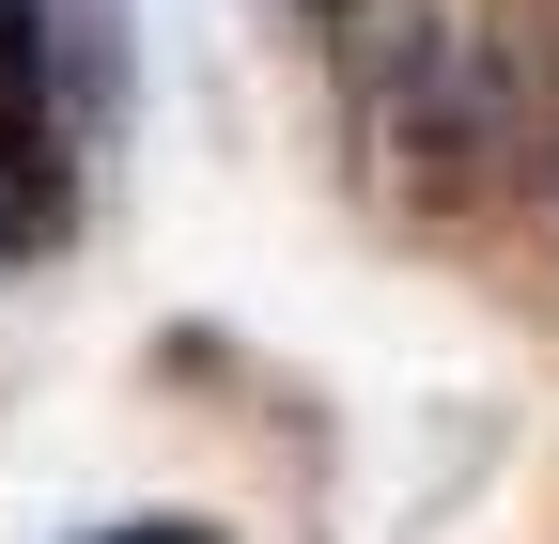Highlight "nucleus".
<instances>
[{
    "mask_svg": "<svg viewBox=\"0 0 559 544\" xmlns=\"http://www.w3.org/2000/svg\"><path fill=\"white\" fill-rule=\"evenodd\" d=\"M124 544H218V529H187V513H171V529H124Z\"/></svg>",
    "mask_w": 559,
    "mask_h": 544,
    "instance_id": "nucleus-2",
    "label": "nucleus"
},
{
    "mask_svg": "<svg viewBox=\"0 0 559 544\" xmlns=\"http://www.w3.org/2000/svg\"><path fill=\"white\" fill-rule=\"evenodd\" d=\"M32 234H62V125H47V62H32V16L0 0V264Z\"/></svg>",
    "mask_w": 559,
    "mask_h": 544,
    "instance_id": "nucleus-1",
    "label": "nucleus"
}]
</instances>
